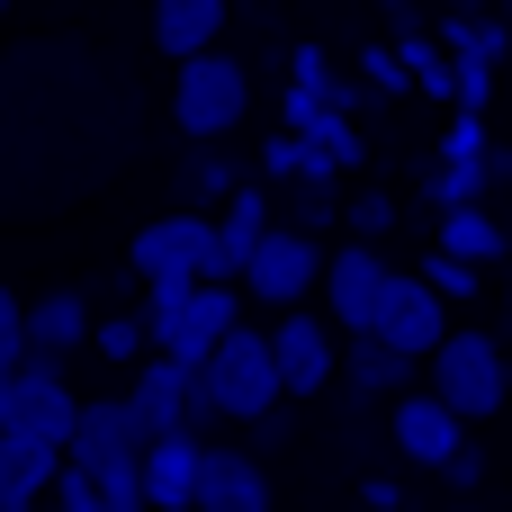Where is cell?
<instances>
[{"label":"cell","mask_w":512,"mask_h":512,"mask_svg":"<svg viewBox=\"0 0 512 512\" xmlns=\"http://www.w3.org/2000/svg\"><path fill=\"white\" fill-rule=\"evenodd\" d=\"M198 405H189V432H216V423H261L279 405V369H270V333L261 324H234L198 369Z\"/></svg>","instance_id":"1"},{"label":"cell","mask_w":512,"mask_h":512,"mask_svg":"<svg viewBox=\"0 0 512 512\" xmlns=\"http://www.w3.org/2000/svg\"><path fill=\"white\" fill-rule=\"evenodd\" d=\"M63 459H72L117 512H144V423H135L126 396H81V423H72Z\"/></svg>","instance_id":"2"},{"label":"cell","mask_w":512,"mask_h":512,"mask_svg":"<svg viewBox=\"0 0 512 512\" xmlns=\"http://www.w3.org/2000/svg\"><path fill=\"white\" fill-rule=\"evenodd\" d=\"M144 333H153V351H171V360H207L234 324H243V297H234V279H198V288H153L144 306Z\"/></svg>","instance_id":"3"},{"label":"cell","mask_w":512,"mask_h":512,"mask_svg":"<svg viewBox=\"0 0 512 512\" xmlns=\"http://www.w3.org/2000/svg\"><path fill=\"white\" fill-rule=\"evenodd\" d=\"M432 396L450 405V414H468V423H486V414H504L512 405V360L495 333H441V351H432Z\"/></svg>","instance_id":"4"},{"label":"cell","mask_w":512,"mask_h":512,"mask_svg":"<svg viewBox=\"0 0 512 512\" xmlns=\"http://www.w3.org/2000/svg\"><path fill=\"white\" fill-rule=\"evenodd\" d=\"M243 108H252V81H243V63H234L225 45H207V54L180 63V81H171V117H180L189 144H225V135L243 126Z\"/></svg>","instance_id":"5"},{"label":"cell","mask_w":512,"mask_h":512,"mask_svg":"<svg viewBox=\"0 0 512 512\" xmlns=\"http://www.w3.org/2000/svg\"><path fill=\"white\" fill-rule=\"evenodd\" d=\"M126 261H135V279H144V288H198V279H207V261H216V216H198V207L153 216V225H135Z\"/></svg>","instance_id":"6"},{"label":"cell","mask_w":512,"mask_h":512,"mask_svg":"<svg viewBox=\"0 0 512 512\" xmlns=\"http://www.w3.org/2000/svg\"><path fill=\"white\" fill-rule=\"evenodd\" d=\"M315 288H324V234H306V225H270L261 252L243 261V297H261L270 315H288V306H306Z\"/></svg>","instance_id":"7"},{"label":"cell","mask_w":512,"mask_h":512,"mask_svg":"<svg viewBox=\"0 0 512 512\" xmlns=\"http://www.w3.org/2000/svg\"><path fill=\"white\" fill-rule=\"evenodd\" d=\"M72 423H81V396L63 387V360H45V351H27L18 360V387H9V423L0 432H18V441H72Z\"/></svg>","instance_id":"8"},{"label":"cell","mask_w":512,"mask_h":512,"mask_svg":"<svg viewBox=\"0 0 512 512\" xmlns=\"http://www.w3.org/2000/svg\"><path fill=\"white\" fill-rule=\"evenodd\" d=\"M270 333V369H279V396H324L333 387V315H306V306H288L279 324H261Z\"/></svg>","instance_id":"9"},{"label":"cell","mask_w":512,"mask_h":512,"mask_svg":"<svg viewBox=\"0 0 512 512\" xmlns=\"http://www.w3.org/2000/svg\"><path fill=\"white\" fill-rule=\"evenodd\" d=\"M387 432H396L405 468H432V477H441V468H450V459L468 450V414H450V405H441L432 387H423V396L405 387V396H396V414H387Z\"/></svg>","instance_id":"10"},{"label":"cell","mask_w":512,"mask_h":512,"mask_svg":"<svg viewBox=\"0 0 512 512\" xmlns=\"http://www.w3.org/2000/svg\"><path fill=\"white\" fill-rule=\"evenodd\" d=\"M378 297H387V252H369V243L324 252V315H333L342 333H369Z\"/></svg>","instance_id":"11"},{"label":"cell","mask_w":512,"mask_h":512,"mask_svg":"<svg viewBox=\"0 0 512 512\" xmlns=\"http://www.w3.org/2000/svg\"><path fill=\"white\" fill-rule=\"evenodd\" d=\"M207 432H153L144 441V512H198Z\"/></svg>","instance_id":"12"},{"label":"cell","mask_w":512,"mask_h":512,"mask_svg":"<svg viewBox=\"0 0 512 512\" xmlns=\"http://www.w3.org/2000/svg\"><path fill=\"white\" fill-rule=\"evenodd\" d=\"M441 315H450V306L423 288V270H414V279H396V270H387V297H378L369 333H378V342H396V351H414V360H432V351H441Z\"/></svg>","instance_id":"13"},{"label":"cell","mask_w":512,"mask_h":512,"mask_svg":"<svg viewBox=\"0 0 512 512\" xmlns=\"http://www.w3.org/2000/svg\"><path fill=\"white\" fill-rule=\"evenodd\" d=\"M126 405H135L144 441H153V432H189V405H198V378H189V360H171V351H144V360H135V387H126Z\"/></svg>","instance_id":"14"},{"label":"cell","mask_w":512,"mask_h":512,"mask_svg":"<svg viewBox=\"0 0 512 512\" xmlns=\"http://www.w3.org/2000/svg\"><path fill=\"white\" fill-rule=\"evenodd\" d=\"M441 54L459 63V108L477 117L495 99V63L512 54V27H495V18H441Z\"/></svg>","instance_id":"15"},{"label":"cell","mask_w":512,"mask_h":512,"mask_svg":"<svg viewBox=\"0 0 512 512\" xmlns=\"http://www.w3.org/2000/svg\"><path fill=\"white\" fill-rule=\"evenodd\" d=\"M486 189H495V180H486V126L459 117L450 144H441V171L423 180V198H432V216H450V207H477Z\"/></svg>","instance_id":"16"},{"label":"cell","mask_w":512,"mask_h":512,"mask_svg":"<svg viewBox=\"0 0 512 512\" xmlns=\"http://www.w3.org/2000/svg\"><path fill=\"white\" fill-rule=\"evenodd\" d=\"M198 512H270V468H261L252 450L207 441V468H198Z\"/></svg>","instance_id":"17"},{"label":"cell","mask_w":512,"mask_h":512,"mask_svg":"<svg viewBox=\"0 0 512 512\" xmlns=\"http://www.w3.org/2000/svg\"><path fill=\"white\" fill-rule=\"evenodd\" d=\"M279 216H270V198H261V180H243L234 198H225V216H216V261H207V279H243V261L261 252V234H270Z\"/></svg>","instance_id":"18"},{"label":"cell","mask_w":512,"mask_h":512,"mask_svg":"<svg viewBox=\"0 0 512 512\" xmlns=\"http://www.w3.org/2000/svg\"><path fill=\"white\" fill-rule=\"evenodd\" d=\"M90 297L81 288H45V297H27V351H45V360H72L81 342H90Z\"/></svg>","instance_id":"19"},{"label":"cell","mask_w":512,"mask_h":512,"mask_svg":"<svg viewBox=\"0 0 512 512\" xmlns=\"http://www.w3.org/2000/svg\"><path fill=\"white\" fill-rule=\"evenodd\" d=\"M216 36H225V0H153V45H162L171 63L207 54Z\"/></svg>","instance_id":"20"},{"label":"cell","mask_w":512,"mask_h":512,"mask_svg":"<svg viewBox=\"0 0 512 512\" xmlns=\"http://www.w3.org/2000/svg\"><path fill=\"white\" fill-rule=\"evenodd\" d=\"M342 378H351L360 396H405V387H414V351H396V342H378V333H351Z\"/></svg>","instance_id":"21"},{"label":"cell","mask_w":512,"mask_h":512,"mask_svg":"<svg viewBox=\"0 0 512 512\" xmlns=\"http://www.w3.org/2000/svg\"><path fill=\"white\" fill-rule=\"evenodd\" d=\"M54 477H63V450H54V441H18V432H0V495H9V504L54 495Z\"/></svg>","instance_id":"22"},{"label":"cell","mask_w":512,"mask_h":512,"mask_svg":"<svg viewBox=\"0 0 512 512\" xmlns=\"http://www.w3.org/2000/svg\"><path fill=\"white\" fill-rule=\"evenodd\" d=\"M441 252H459V261L495 270V261L512 252V234H504V216H495V207L477 198V207H450V216H441Z\"/></svg>","instance_id":"23"},{"label":"cell","mask_w":512,"mask_h":512,"mask_svg":"<svg viewBox=\"0 0 512 512\" xmlns=\"http://www.w3.org/2000/svg\"><path fill=\"white\" fill-rule=\"evenodd\" d=\"M396 54H405V81H414L423 99H459V63H450L423 27H405V36H396Z\"/></svg>","instance_id":"24"},{"label":"cell","mask_w":512,"mask_h":512,"mask_svg":"<svg viewBox=\"0 0 512 512\" xmlns=\"http://www.w3.org/2000/svg\"><path fill=\"white\" fill-rule=\"evenodd\" d=\"M477 279H486L477 261H459V252H441V243L423 252V288H432L441 306H468V297H477Z\"/></svg>","instance_id":"25"},{"label":"cell","mask_w":512,"mask_h":512,"mask_svg":"<svg viewBox=\"0 0 512 512\" xmlns=\"http://www.w3.org/2000/svg\"><path fill=\"white\" fill-rule=\"evenodd\" d=\"M234 189H243L234 153H225V144H198V162H189V198H216V207H225Z\"/></svg>","instance_id":"26"},{"label":"cell","mask_w":512,"mask_h":512,"mask_svg":"<svg viewBox=\"0 0 512 512\" xmlns=\"http://www.w3.org/2000/svg\"><path fill=\"white\" fill-rule=\"evenodd\" d=\"M90 342H99L108 360H126V369H135V360L153 351V333H144V315H99V324H90Z\"/></svg>","instance_id":"27"},{"label":"cell","mask_w":512,"mask_h":512,"mask_svg":"<svg viewBox=\"0 0 512 512\" xmlns=\"http://www.w3.org/2000/svg\"><path fill=\"white\" fill-rule=\"evenodd\" d=\"M54 512H117V504H108V495H99V486L63 459V477H54Z\"/></svg>","instance_id":"28"},{"label":"cell","mask_w":512,"mask_h":512,"mask_svg":"<svg viewBox=\"0 0 512 512\" xmlns=\"http://www.w3.org/2000/svg\"><path fill=\"white\" fill-rule=\"evenodd\" d=\"M288 225L324 234V225H333V180H297V207H288Z\"/></svg>","instance_id":"29"},{"label":"cell","mask_w":512,"mask_h":512,"mask_svg":"<svg viewBox=\"0 0 512 512\" xmlns=\"http://www.w3.org/2000/svg\"><path fill=\"white\" fill-rule=\"evenodd\" d=\"M342 216H351V234H360V243H378V234L396 225V198H378V189H360V198H351Z\"/></svg>","instance_id":"30"},{"label":"cell","mask_w":512,"mask_h":512,"mask_svg":"<svg viewBox=\"0 0 512 512\" xmlns=\"http://www.w3.org/2000/svg\"><path fill=\"white\" fill-rule=\"evenodd\" d=\"M0 360H27V297H9V279H0Z\"/></svg>","instance_id":"31"},{"label":"cell","mask_w":512,"mask_h":512,"mask_svg":"<svg viewBox=\"0 0 512 512\" xmlns=\"http://www.w3.org/2000/svg\"><path fill=\"white\" fill-rule=\"evenodd\" d=\"M360 72H369V81H387V90H405V54H396V45H369V54H360Z\"/></svg>","instance_id":"32"},{"label":"cell","mask_w":512,"mask_h":512,"mask_svg":"<svg viewBox=\"0 0 512 512\" xmlns=\"http://www.w3.org/2000/svg\"><path fill=\"white\" fill-rule=\"evenodd\" d=\"M441 477H450V486H459V495H468V486H486V450H477V441H468V450H459V459H450V468H441Z\"/></svg>","instance_id":"33"},{"label":"cell","mask_w":512,"mask_h":512,"mask_svg":"<svg viewBox=\"0 0 512 512\" xmlns=\"http://www.w3.org/2000/svg\"><path fill=\"white\" fill-rule=\"evenodd\" d=\"M9 387H18V360H0V423H9Z\"/></svg>","instance_id":"34"},{"label":"cell","mask_w":512,"mask_h":512,"mask_svg":"<svg viewBox=\"0 0 512 512\" xmlns=\"http://www.w3.org/2000/svg\"><path fill=\"white\" fill-rule=\"evenodd\" d=\"M0 512H18V504H9V495H0Z\"/></svg>","instance_id":"35"},{"label":"cell","mask_w":512,"mask_h":512,"mask_svg":"<svg viewBox=\"0 0 512 512\" xmlns=\"http://www.w3.org/2000/svg\"><path fill=\"white\" fill-rule=\"evenodd\" d=\"M396 9H414V0H396Z\"/></svg>","instance_id":"36"},{"label":"cell","mask_w":512,"mask_h":512,"mask_svg":"<svg viewBox=\"0 0 512 512\" xmlns=\"http://www.w3.org/2000/svg\"><path fill=\"white\" fill-rule=\"evenodd\" d=\"M459 512H477V504H459Z\"/></svg>","instance_id":"37"},{"label":"cell","mask_w":512,"mask_h":512,"mask_svg":"<svg viewBox=\"0 0 512 512\" xmlns=\"http://www.w3.org/2000/svg\"><path fill=\"white\" fill-rule=\"evenodd\" d=\"M18 512H36V504H18Z\"/></svg>","instance_id":"38"},{"label":"cell","mask_w":512,"mask_h":512,"mask_svg":"<svg viewBox=\"0 0 512 512\" xmlns=\"http://www.w3.org/2000/svg\"><path fill=\"white\" fill-rule=\"evenodd\" d=\"M504 18H512V0H504Z\"/></svg>","instance_id":"39"}]
</instances>
